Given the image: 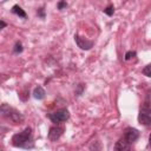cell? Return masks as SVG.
Instances as JSON below:
<instances>
[{"label":"cell","instance_id":"obj_16","mask_svg":"<svg viewBox=\"0 0 151 151\" xmlns=\"http://www.w3.org/2000/svg\"><path fill=\"white\" fill-rule=\"evenodd\" d=\"M66 6H67V4H66V2H64V1H61V2H59V4H58V8H59V9H61L63 7H66Z\"/></svg>","mask_w":151,"mask_h":151},{"label":"cell","instance_id":"obj_19","mask_svg":"<svg viewBox=\"0 0 151 151\" xmlns=\"http://www.w3.org/2000/svg\"><path fill=\"white\" fill-rule=\"evenodd\" d=\"M149 143H150V145H151V133H150V136H149Z\"/></svg>","mask_w":151,"mask_h":151},{"label":"cell","instance_id":"obj_14","mask_svg":"<svg viewBox=\"0 0 151 151\" xmlns=\"http://www.w3.org/2000/svg\"><path fill=\"white\" fill-rule=\"evenodd\" d=\"M133 57H136V52H133V51H129L125 53V60H130Z\"/></svg>","mask_w":151,"mask_h":151},{"label":"cell","instance_id":"obj_15","mask_svg":"<svg viewBox=\"0 0 151 151\" xmlns=\"http://www.w3.org/2000/svg\"><path fill=\"white\" fill-rule=\"evenodd\" d=\"M21 51H22V46H21V44H20V42H17L15 46H14V52L18 53V52H21Z\"/></svg>","mask_w":151,"mask_h":151},{"label":"cell","instance_id":"obj_10","mask_svg":"<svg viewBox=\"0 0 151 151\" xmlns=\"http://www.w3.org/2000/svg\"><path fill=\"white\" fill-rule=\"evenodd\" d=\"M45 90L41 87V86H37L35 88H34V91H33V97L35 98V99H42L44 97H45Z\"/></svg>","mask_w":151,"mask_h":151},{"label":"cell","instance_id":"obj_7","mask_svg":"<svg viewBox=\"0 0 151 151\" xmlns=\"http://www.w3.org/2000/svg\"><path fill=\"white\" fill-rule=\"evenodd\" d=\"M130 143L125 138H120L114 144V151H130Z\"/></svg>","mask_w":151,"mask_h":151},{"label":"cell","instance_id":"obj_6","mask_svg":"<svg viewBox=\"0 0 151 151\" xmlns=\"http://www.w3.org/2000/svg\"><path fill=\"white\" fill-rule=\"evenodd\" d=\"M74 39H76V42H77L78 47H80L81 50H90V48L93 46V42H92V41H90V40L83 38V37H80V35H76Z\"/></svg>","mask_w":151,"mask_h":151},{"label":"cell","instance_id":"obj_11","mask_svg":"<svg viewBox=\"0 0 151 151\" xmlns=\"http://www.w3.org/2000/svg\"><path fill=\"white\" fill-rule=\"evenodd\" d=\"M12 13L19 15L20 18H26V13H25V11H24L20 6H18V5H14V6L12 7Z\"/></svg>","mask_w":151,"mask_h":151},{"label":"cell","instance_id":"obj_18","mask_svg":"<svg viewBox=\"0 0 151 151\" xmlns=\"http://www.w3.org/2000/svg\"><path fill=\"white\" fill-rule=\"evenodd\" d=\"M0 24H1V28H4V27L6 26V24H5V22H4L2 20H1V22H0Z\"/></svg>","mask_w":151,"mask_h":151},{"label":"cell","instance_id":"obj_4","mask_svg":"<svg viewBox=\"0 0 151 151\" xmlns=\"http://www.w3.org/2000/svg\"><path fill=\"white\" fill-rule=\"evenodd\" d=\"M138 137H139V132H138V130H136V129H133V127H127V129L125 130V132H124V138H125L130 144L133 143L134 140H137Z\"/></svg>","mask_w":151,"mask_h":151},{"label":"cell","instance_id":"obj_9","mask_svg":"<svg viewBox=\"0 0 151 151\" xmlns=\"http://www.w3.org/2000/svg\"><path fill=\"white\" fill-rule=\"evenodd\" d=\"M138 120L140 124H143L145 126H151V114H149V113L140 112L138 116Z\"/></svg>","mask_w":151,"mask_h":151},{"label":"cell","instance_id":"obj_12","mask_svg":"<svg viewBox=\"0 0 151 151\" xmlns=\"http://www.w3.org/2000/svg\"><path fill=\"white\" fill-rule=\"evenodd\" d=\"M143 74L146 77H151V65H146L143 68Z\"/></svg>","mask_w":151,"mask_h":151},{"label":"cell","instance_id":"obj_8","mask_svg":"<svg viewBox=\"0 0 151 151\" xmlns=\"http://www.w3.org/2000/svg\"><path fill=\"white\" fill-rule=\"evenodd\" d=\"M140 112H144V113H149L151 112V90L147 92L146 97H145V100L142 105V110Z\"/></svg>","mask_w":151,"mask_h":151},{"label":"cell","instance_id":"obj_5","mask_svg":"<svg viewBox=\"0 0 151 151\" xmlns=\"http://www.w3.org/2000/svg\"><path fill=\"white\" fill-rule=\"evenodd\" d=\"M63 131H64V129L61 126H52L50 129V131H48V138H50V140L55 142L57 139H59L60 136L63 134Z\"/></svg>","mask_w":151,"mask_h":151},{"label":"cell","instance_id":"obj_3","mask_svg":"<svg viewBox=\"0 0 151 151\" xmlns=\"http://www.w3.org/2000/svg\"><path fill=\"white\" fill-rule=\"evenodd\" d=\"M48 117H50V119L53 123H57L58 124V123H63V122L67 120L68 117H70V113H68V111L66 109H60V110L51 113Z\"/></svg>","mask_w":151,"mask_h":151},{"label":"cell","instance_id":"obj_2","mask_svg":"<svg viewBox=\"0 0 151 151\" xmlns=\"http://www.w3.org/2000/svg\"><path fill=\"white\" fill-rule=\"evenodd\" d=\"M1 114H2V117L12 120L13 123H21L24 120V116L20 112H18L17 110H14L13 107L8 106L7 104L1 105Z\"/></svg>","mask_w":151,"mask_h":151},{"label":"cell","instance_id":"obj_17","mask_svg":"<svg viewBox=\"0 0 151 151\" xmlns=\"http://www.w3.org/2000/svg\"><path fill=\"white\" fill-rule=\"evenodd\" d=\"M38 14H39L41 18H44V17H45V14H44V8H40V9L38 11Z\"/></svg>","mask_w":151,"mask_h":151},{"label":"cell","instance_id":"obj_13","mask_svg":"<svg viewBox=\"0 0 151 151\" xmlns=\"http://www.w3.org/2000/svg\"><path fill=\"white\" fill-rule=\"evenodd\" d=\"M113 11H114V8H113V6H112V5H109V6L104 9V12H105L107 15H112V14H113Z\"/></svg>","mask_w":151,"mask_h":151},{"label":"cell","instance_id":"obj_1","mask_svg":"<svg viewBox=\"0 0 151 151\" xmlns=\"http://www.w3.org/2000/svg\"><path fill=\"white\" fill-rule=\"evenodd\" d=\"M12 143L18 147H32V130L26 127L22 132H19L12 137Z\"/></svg>","mask_w":151,"mask_h":151}]
</instances>
